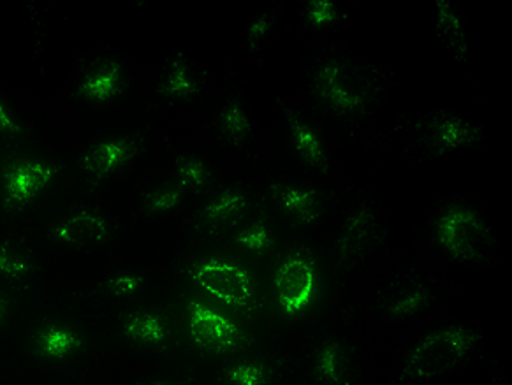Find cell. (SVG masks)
<instances>
[{
	"instance_id": "15",
	"label": "cell",
	"mask_w": 512,
	"mask_h": 385,
	"mask_svg": "<svg viewBox=\"0 0 512 385\" xmlns=\"http://www.w3.org/2000/svg\"><path fill=\"white\" fill-rule=\"evenodd\" d=\"M124 88V71L120 62L97 59L85 67L76 95L88 101L103 102L122 94Z\"/></svg>"
},
{
	"instance_id": "21",
	"label": "cell",
	"mask_w": 512,
	"mask_h": 385,
	"mask_svg": "<svg viewBox=\"0 0 512 385\" xmlns=\"http://www.w3.org/2000/svg\"><path fill=\"white\" fill-rule=\"evenodd\" d=\"M37 264L32 250L18 240L0 243V277L22 280L36 271Z\"/></svg>"
},
{
	"instance_id": "18",
	"label": "cell",
	"mask_w": 512,
	"mask_h": 385,
	"mask_svg": "<svg viewBox=\"0 0 512 385\" xmlns=\"http://www.w3.org/2000/svg\"><path fill=\"white\" fill-rule=\"evenodd\" d=\"M157 90L159 94L171 99H191L201 92V78L189 60L176 55L164 67Z\"/></svg>"
},
{
	"instance_id": "6",
	"label": "cell",
	"mask_w": 512,
	"mask_h": 385,
	"mask_svg": "<svg viewBox=\"0 0 512 385\" xmlns=\"http://www.w3.org/2000/svg\"><path fill=\"white\" fill-rule=\"evenodd\" d=\"M416 145L425 155L440 157L458 150L461 146L476 145L481 141V129L476 125L454 117L449 113H439L417 122L414 127Z\"/></svg>"
},
{
	"instance_id": "31",
	"label": "cell",
	"mask_w": 512,
	"mask_h": 385,
	"mask_svg": "<svg viewBox=\"0 0 512 385\" xmlns=\"http://www.w3.org/2000/svg\"><path fill=\"white\" fill-rule=\"evenodd\" d=\"M0 132H6V134H23L22 125L16 122L15 117L9 113V109L4 106V102L0 101Z\"/></svg>"
},
{
	"instance_id": "13",
	"label": "cell",
	"mask_w": 512,
	"mask_h": 385,
	"mask_svg": "<svg viewBox=\"0 0 512 385\" xmlns=\"http://www.w3.org/2000/svg\"><path fill=\"white\" fill-rule=\"evenodd\" d=\"M270 192L271 197L286 211L296 226L314 224L315 220L322 217L328 204V196L324 192L291 187L286 183H273Z\"/></svg>"
},
{
	"instance_id": "24",
	"label": "cell",
	"mask_w": 512,
	"mask_h": 385,
	"mask_svg": "<svg viewBox=\"0 0 512 385\" xmlns=\"http://www.w3.org/2000/svg\"><path fill=\"white\" fill-rule=\"evenodd\" d=\"M176 173H178V183L192 190H203L208 187V183L212 182L210 169L206 168L203 160L196 157H178Z\"/></svg>"
},
{
	"instance_id": "8",
	"label": "cell",
	"mask_w": 512,
	"mask_h": 385,
	"mask_svg": "<svg viewBox=\"0 0 512 385\" xmlns=\"http://www.w3.org/2000/svg\"><path fill=\"white\" fill-rule=\"evenodd\" d=\"M315 262L308 255H291L275 273L278 303L287 315L303 312L314 298Z\"/></svg>"
},
{
	"instance_id": "20",
	"label": "cell",
	"mask_w": 512,
	"mask_h": 385,
	"mask_svg": "<svg viewBox=\"0 0 512 385\" xmlns=\"http://www.w3.org/2000/svg\"><path fill=\"white\" fill-rule=\"evenodd\" d=\"M81 347H83L81 336L66 327H44L34 338V349L37 354L50 359L73 356L74 352H78Z\"/></svg>"
},
{
	"instance_id": "12",
	"label": "cell",
	"mask_w": 512,
	"mask_h": 385,
	"mask_svg": "<svg viewBox=\"0 0 512 385\" xmlns=\"http://www.w3.org/2000/svg\"><path fill=\"white\" fill-rule=\"evenodd\" d=\"M361 368L356 350L344 342H326L314 361V377L326 385H352Z\"/></svg>"
},
{
	"instance_id": "1",
	"label": "cell",
	"mask_w": 512,
	"mask_h": 385,
	"mask_svg": "<svg viewBox=\"0 0 512 385\" xmlns=\"http://www.w3.org/2000/svg\"><path fill=\"white\" fill-rule=\"evenodd\" d=\"M315 94L338 115H359L381 94V74L354 60L331 59L314 76Z\"/></svg>"
},
{
	"instance_id": "10",
	"label": "cell",
	"mask_w": 512,
	"mask_h": 385,
	"mask_svg": "<svg viewBox=\"0 0 512 385\" xmlns=\"http://www.w3.org/2000/svg\"><path fill=\"white\" fill-rule=\"evenodd\" d=\"M432 292L416 275H396L388 284L382 285L377 294V306L389 317L403 319L421 312L430 305Z\"/></svg>"
},
{
	"instance_id": "14",
	"label": "cell",
	"mask_w": 512,
	"mask_h": 385,
	"mask_svg": "<svg viewBox=\"0 0 512 385\" xmlns=\"http://www.w3.org/2000/svg\"><path fill=\"white\" fill-rule=\"evenodd\" d=\"M249 199L242 192L226 190L196 218V227L201 233L222 234L238 226L249 213Z\"/></svg>"
},
{
	"instance_id": "9",
	"label": "cell",
	"mask_w": 512,
	"mask_h": 385,
	"mask_svg": "<svg viewBox=\"0 0 512 385\" xmlns=\"http://www.w3.org/2000/svg\"><path fill=\"white\" fill-rule=\"evenodd\" d=\"M59 171V166L34 160H18L8 164L4 169V210L8 213L23 210L48 187Z\"/></svg>"
},
{
	"instance_id": "11",
	"label": "cell",
	"mask_w": 512,
	"mask_h": 385,
	"mask_svg": "<svg viewBox=\"0 0 512 385\" xmlns=\"http://www.w3.org/2000/svg\"><path fill=\"white\" fill-rule=\"evenodd\" d=\"M141 150H143V138L139 136L103 141L90 146L87 152L81 155V168L85 169L92 183L103 182L104 178H108L117 169L125 166Z\"/></svg>"
},
{
	"instance_id": "28",
	"label": "cell",
	"mask_w": 512,
	"mask_h": 385,
	"mask_svg": "<svg viewBox=\"0 0 512 385\" xmlns=\"http://www.w3.org/2000/svg\"><path fill=\"white\" fill-rule=\"evenodd\" d=\"M340 18V11L330 0H312L307 8V20L314 27H324L330 23L337 22Z\"/></svg>"
},
{
	"instance_id": "26",
	"label": "cell",
	"mask_w": 512,
	"mask_h": 385,
	"mask_svg": "<svg viewBox=\"0 0 512 385\" xmlns=\"http://www.w3.org/2000/svg\"><path fill=\"white\" fill-rule=\"evenodd\" d=\"M270 368L261 363H242L226 370L231 385H266L270 382Z\"/></svg>"
},
{
	"instance_id": "27",
	"label": "cell",
	"mask_w": 512,
	"mask_h": 385,
	"mask_svg": "<svg viewBox=\"0 0 512 385\" xmlns=\"http://www.w3.org/2000/svg\"><path fill=\"white\" fill-rule=\"evenodd\" d=\"M236 243L242 245L247 250H252L256 254H264L275 245V240L271 236L270 229L266 226L264 218H261L256 224H252L249 229H245L243 233L236 236Z\"/></svg>"
},
{
	"instance_id": "7",
	"label": "cell",
	"mask_w": 512,
	"mask_h": 385,
	"mask_svg": "<svg viewBox=\"0 0 512 385\" xmlns=\"http://www.w3.org/2000/svg\"><path fill=\"white\" fill-rule=\"evenodd\" d=\"M189 327L192 340L199 349L213 354L242 349L249 343V336L235 322L198 301L189 303Z\"/></svg>"
},
{
	"instance_id": "17",
	"label": "cell",
	"mask_w": 512,
	"mask_h": 385,
	"mask_svg": "<svg viewBox=\"0 0 512 385\" xmlns=\"http://www.w3.org/2000/svg\"><path fill=\"white\" fill-rule=\"evenodd\" d=\"M278 104L286 115L287 125H289V131L293 136L294 148H296L301 160L308 164L310 168L317 169L321 173H328L330 171V160H328V153L322 145L319 134L298 113H294L293 109L287 108L286 104L280 99H278Z\"/></svg>"
},
{
	"instance_id": "23",
	"label": "cell",
	"mask_w": 512,
	"mask_h": 385,
	"mask_svg": "<svg viewBox=\"0 0 512 385\" xmlns=\"http://www.w3.org/2000/svg\"><path fill=\"white\" fill-rule=\"evenodd\" d=\"M219 131L227 143L235 146L243 145L252 136L249 115L245 113L242 102L238 99L229 101L226 108L222 109L219 118Z\"/></svg>"
},
{
	"instance_id": "30",
	"label": "cell",
	"mask_w": 512,
	"mask_h": 385,
	"mask_svg": "<svg viewBox=\"0 0 512 385\" xmlns=\"http://www.w3.org/2000/svg\"><path fill=\"white\" fill-rule=\"evenodd\" d=\"M273 23H275L273 16L261 15L257 18L256 22L250 25L249 34H247V41H249L250 50H256L264 37L270 34Z\"/></svg>"
},
{
	"instance_id": "22",
	"label": "cell",
	"mask_w": 512,
	"mask_h": 385,
	"mask_svg": "<svg viewBox=\"0 0 512 385\" xmlns=\"http://www.w3.org/2000/svg\"><path fill=\"white\" fill-rule=\"evenodd\" d=\"M124 335L132 342L159 345L168 338V327L159 315L147 312L127 313L124 317Z\"/></svg>"
},
{
	"instance_id": "4",
	"label": "cell",
	"mask_w": 512,
	"mask_h": 385,
	"mask_svg": "<svg viewBox=\"0 0 512 385\" xmlns=\"http://www.w3.org/2000/svg\"><path fill=\"white\" fill-rule=\"evenodd\" d=\"M189 277L213 298L236 308H249L254 303V284L245 269L229 262H198L187 269Z\"/></svg>"
},
{
	"instance_id": "33",
	"label": "cell",
	"mask_w": 512,
	"mask_h": 385,
	"mask_svg": "<svg viewBox=\"0 0 512 385\" xmlns=\"http://www.w3.org/2000/svg\"><path fill=\"white\" fill-rule=\"evenodd\" d=\"M139 385H180V384H175V382H168V380H159V382H148V384H139Z\"/></svg>"
},
{
	"instance_id": "2",
	"label": "cell",
	"mask_w": 512,
	"mask_h": 385,
	"mask_svg": "<svg viewBox=\"0 0 512 385\" xmlns=\"http://www.w3.org/2000/svg\"><path fill=\"white\" fill-rule=\"evenodd\" d=\"M481 340L467 327H447L417 343L403 364L402 380H428L446 375L465 361Z\"/></svg>"
},
{
	"instance_id": "3",
	"label": "cell",
	"mask_w": 512,
	"mask_h": 385,
	"mask_svg": "<svg viewBox=\"0 0 512 385\" xmlns=\"http://www.w3.org/2000/svg\"><path fill=\"white\" fill-rule=\"evenodd\" d=\"M440 245L458 261L486 262L495 252L490 227L476 211L465 206H449L437 222Z\"/></svg>"
},
{
	"instance_id": "5",
	"label": "cell",
	"mask_w": 512,
	"mask_h": 385,
	"mask_svg": "<svg viewBox=\"0 0 512 385\" xmlns=\"http://www.w3.org/2000/svg\"><path fill=\"white\" fill-rule=\"evenodd\" d=\"M386 238V231L370 206L354 211L338 236V268L351 271L374 254Z\"/></svg>"
},
{
	"instance_id": "19",
	"label": "cell",
	"mask_w": 512,
	"mask_h": 385,
	"mask_svg": "<svg viewBox=\"0 0 512 385\" xmlns=\"http://www.w3.org/2000/svg\"><path fill=\"white\" fill-rule=\"evenodd\" d=\"M437 36L447 50L451 51L454 59L467 60L469 57V46L465 30L461 25L460 16L456 15L453 6L447 4L446 0L437 2Z\"/></svg>"
},
{
	"instance_id": "29",
	"label": "cell",
	"mask_w": 512,
	"mask_h": 385,
	"mask_svg": "<svg viewBox=\"0 0 512 385\" xmlns=\"http://www.w3.org/2000/svg\"><path fill=\"white\" fill-rule=\"evenodd\" d=\"M141 285H143V278L141 277L118 275V277L111 278L106 284H103L101 289L111 294V296H131V294L138 291Z\"/></svg>"
},
{
	"instance_id": "16",
	"label": "cell",
	"mask_w": 512,
	"mask_h": 385,
	"mask_svg": "<svg viewBox=\"0 0 512 385\" xmlns=\"http://www.w3.org/2000/svg\"><path fill=\"white\" fill-rule=\"evenodd\" d=\"M110 226L96 211H80L53 229V236L71 247H94L110 238Z\"/></svg>"
},
{
	"instance_id": "32",
	"label": "cell",
	"mask_w": 512,
	"mask_h": 385,
	"mask_svg": "<svg viewBox=\"0 0 512 385\" xmlns=\"http://www.w3.org/2000/svg\"><path fill=\"white\" fill-rule=\"evenodd\" d=\"M9 310V301L4 298V296H0V322L6 319V315H8Z\"/></svg>"
},
{
	"instance_id": "25",
	"label": "cell",
	"mask_w": 512,
	"mask_h": 385,
	"mask_svg": "<svg viewBox=\"0 0 512 385\" xmlns=\"http://www.w3.org/2000/svg\"><path fill=\"white\" fill-rule=\"evenodd\" d=\"M183 187L180 183H168L162 185L159 189L148 192L143 201V210L147 215L155 213H164V211L173 210L180 201H182Z\"/></svg>"
}]
</instances>
